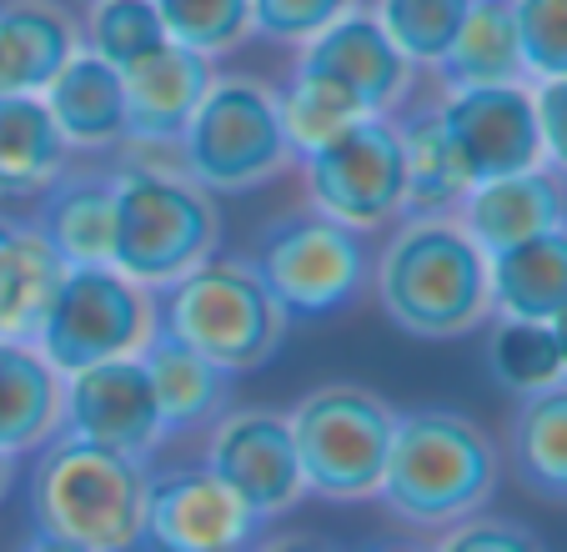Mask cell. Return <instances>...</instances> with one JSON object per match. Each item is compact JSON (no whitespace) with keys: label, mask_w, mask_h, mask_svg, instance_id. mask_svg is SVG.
Returning <instances> with one entry per match:
<instances>
[{"label":"cell","mask_w":567,"mask_h":552,"mask_svg":"<svg viewBox=\"0 0 567 552\" xmlns=\"http://www.w3.org/2000/svg\"><path fill=\"white\" fill-rule=\"evenodd\" d=\"M372 297L396 331L452 341L493 317L487 256L457 216H402L372 262Z\"/></svg>","instance_id":"6da1fadb"},{"label":"cell","mask_w":567,"mask_h":552,"mask_svg":"<svg viewBox=\"0 0 567 552\" xmlns=\"http://www.w3.org/2000/svg\"><path fill=\"white\" fill-rule=\"evenodd\" d=\"M497 447L472 417L422 407L396 417L386 472L377 502L392 518L422 532H447L452 522L477 518L497 492Z\"/></svg>","instance_id":"7a4b0ae2"},{"label":"cell","mask_w":567,"mask_h":552,"mask_svg":"<svg viewBox=\"0 0 567 552\" xmlns=\"http://www.w3.org/2000/svg\"><path fill=\"white\" fill-rule=\"evenodd\" d=\"M151 488V462L55 432L35 447L25 508L41 532L71 538L91 552H131Z\"/></svg>","instance_id":"3957f363"},{"label":"cell","mask_w":567,"mask_h":552,"mask_svg":"<svg viewBox=\"0 0 567 552\" xmlns=\"http://www.w3.org/2000/svg\"><path fill=\"white\" fill-rule=\"evenodd\" d=\"M221 212L216 196L176 166H116V242L111 266L151 292L176 287L186 272L216 256Z\"/></svg>","instance_id":"277c9868"},{"label":"cell","mask_w":567,"mask_h":552,"mask_svg":"<svg viewBox=\"0 0 567 552\" xmlns=\"http://www.w3.org/2000/svg\"><path fill=\"white\" fill-rule=\"evenodd\" d=\"M161 327L202 351L226 377L261 372L287 347V311L267 292L251 262L236 256H206L176 287L161 292Z\"/></svg>","instance_id":"5b68a950"},{"label":"cell","mask_w":567,"mask_h":552,"mask_svg":"<svg viewBox=\"0 0 567 552\" xmlns=\"http://www.w3.org/2000/svg\"><path fill=\"white\" fill-rule=\"evenodd\" d=\"M182 176L212 196H241L297 171L287 131H281L277 91L257 75H216L202 106L182 131Z\"/></svg>","instance_id":"8992f818"},{"label":"cell","mask_w":567,"mask_h":552,"mask_svg":"<svg viewBox=\"0 0 567 552\" xmlns=\"http://www.w3.org/2000/svg\"><path fill=\"white\" fill-rule=\"evenodd\" d=\"M291 442H297L301 482L327 502L377 498L386 472V452L396 437V412L382 392L362 382L311 387L291 407Z\"/></svg>","instance_id":"52a82bcc"},{"label":"cell","mask_w":567,"mask_h":552,"mask_svg":"<svg viewBox=\"0 0 567 552\" xmlns=\"http://www.w3.org/2000/svg\"><path fill=\"white\" fill-rule=\"evenodd\" d=\"M251 266L277 297V307L287 311V321L337 317L352 301H362L372 287L367 236L311 212V206L261 226Z\"/></svg>","instance_id":"ba28073f"},{"label":"cell","mask_w":567,"mask_h":552,"mask_svg":"<svg viewBox=\"0 0 567 552\" xmlns=\"http://www.w3.org/2000/svg\"><path fill=\"white\" fill-rule=\"evenodd\" d=\"M161 321V301L151 287L131 282L116 266H65L35 351L61 377L96 367V361L141 357Z\"/></svg>","instance_id":"9c48e42d"},{"label":"cell","mask_w":567,"mask_h":552,"mask_svg":"<svg viewBox=\"0 0 567 552\" xmlns=\"http://www.w3.org/2000/svg\"><path fill=\"white\" fill-rule=\"evenodd\" d=\"M307 206L352 232H382L408 212V166L392 116H367L337 141L297 156Z\"/></svg>","instance_id":"30bf717a"},{"label":"cell","mask_w":567,"mask_h":552,"mask_svg":"<svg viewBox=\"0 0 567 552\" xmlns=\"http://www.w3.org/2000/svg\"><path fill=\"white\" fill-rule=\"evenodd\" d=\"M267 518L236 498L212 468L151 472L131 552H251Z\"/></svg>","instance_id":"8fae6325"},{"label":"cell","mask_w":567,"mask_h":552,"mask_svg":"<svg viewBox=\"0 0 567 552\" xmlns=\"http://www.w3.org/2000/svg\"><path fill=\"white\" fill-rule=\"evenodd\" d=\"M206 468L267 522L307 498L291 422L267 407H226L206 432Z\"/></svg>","instance_id":"7c38bea8"},{"label":"cell","mask_w":567,"mask_h":552,"mask_svg":"<svg viewBox=\"0 0 567 552\" xmlns=\"http://www.w3.org/2000/svg\"><path fill=\"white\" fill-rule=\"evenodd\" d=\"M212 81H216V65L176 41L156 45L136 65H126L121 71V85H126V141H121V156L131 166L182 171L176 146H182L186 121L202 106Z\"/></svg>","instance_id":"4fadbf2b"},{"label":"cell","mask_w":567,"mask_h":552,"mask_svg":"<svg viewBox=\"0 0 567 552\" xmlns=\"http://www.w3.org/2000/svg\"><path fill=\"white\" fill-rule=\"evenodd\" d=\"M61 432L151 462L166 432H161L156 392L141 357L96 361L61 377Z\"/></svg>","instance_id":"5bb4252c"},{"label":"cell","mask_w":567,"mask_h":552,"mask_svg":"<svg viewBox=\"0 0 567 552\" xmlns=\"http://www.w3.org/2000/svg\"><path fill=\"white\" fill-rule=\"evenodd\" d=\"M437 106L462 161H467L472 181H493V176L543 166V136H537V106L527 81L442 91Z\"/></svg>","instance_id":"9a60e30c"},{"label":"cell","mask_w":567,"mask_h":552,"mask_svg":"<svg viewBox=\"0 0 567 552\" xmlns=\"http://www.w3.org/2000/svg\"><path fill=\"white\" fill-rule=\"evenodd\" d=\"M297 65L337 81L342 91H352L367 106V116H396L412 96V81H417V65L386 41L377 16L362 11V6H352V11L327 25L317 41L301 45Z\"/></svg>","instance_id":"2e32d148"},{"label":"cell","mask_w":567,"mask_h":552,"mask_svg":"<svg viewBox=\"0 0 567 552\" xmlns=\"http://www.w3.org/2000/svg\"><path fill=\"white\" fill-rule=\"evenodd\" d=\"M452 216L477 242L482 256H497L507 246L527 242V236L567 226V192L563 176H553L547 166H533V171H513V176L477 181Z\"/></svg>","instance_id":"e0dca14e"},{"label":"cell","mask_w":567,"mask_h":552,"mask_svg":"<svg viewBox=\"0 0 567 552\" xmlns=\"http://www.w3.org/2000/svg\"><path fill=\"white\" fill-rule=\"evenodd\" d=\"M35 226L65 266H111L116 242V171H75L65 166L45 186Z\"/></svg>","instance_id":"ac0fdd59"},{"label":"cell","mask_w":567,"mask_h":552,"mask_svg":"<svg viewBox=\"0 0 567 552\" xmlns=\"http://www.w3.org/2000/svg\"><path fill=\"white\" fill-rule=\"evenodd\" d=\"M41 101L71 151L101 156V151H121V141H126V85H121V71L111 61H101L96 51H86V45L61 65V75L41 91Z\"/></svg>","instance_id":"d6986e66"},{"label":"cell","mask_w":567,"mask_h":552,"mask_svg":"<svg viewBox=\"0 0 567 552\" xmlns=\"http://www.w3.org/2000/svg\"><path fill=\"white\" fill-rule=\"evenodd\" d=\"M81 51V21L55 0H0V96H41Z\"/></svg>","instance_id":"ffe728a7"},{"label":"cell","mask_w":567,"mask_h":552,"mask_svg":"<svg viewBox=\"0 0 567 552\" xmlns=\"http://www.w3.org/2000/svg\"><path fill=\"white\" fill-rule=\"evenodd\" d=\"M141 367L151 377V392H156V412H161V432L182 437V432H202L231 402V377L221 367L192 351L182 337L156 321L151 341L141 347Z\"/></svg>","instance_id":"44dd1931"},{"label":"cell","mask_w":567,"mask_h":552,"mask_svg":"<svg viewBox=\"0 0 567 552\" xmlns=\"http://www.w3.org/2000/svg\"><path fill=\"white\" fill-rule=\"evenodd\" d=\"M392 121L402 136V166H408V212L402 216H452L477 181L442 121V106H402Z\"/></svg>","instance_id":"7402d4cb"},{"label":"cell","mask_w":567,"mask_h":552,"mask_svg":"<svg viewBox=\"0 0 567 552\" xmlns=\"http://www.w3.org/2000/svg\"><path fill=\"white\" fill-rule=\"evenodd\" d=\"M487 292L493 317L553 321L557 311H567V226L487 256Z\"/></svg>","instance_id":"603a6c76"},{"label":"cell","mask_w":567,"mask_h":552,"mask_svg":"<svg viewBox=\"0 0 567 552\" xmlns=\"http://www.w3.org/2000/svg\"><path fill=\"white\" fill-rule=\"evenodd\" d=\"M61 432V372L25 341H0V447L35 452Z\"/></svg>","instance_id":"cb8c5ba5"},{"label":"cell","mask_w":567,"mask_h":552,"mask_svg":"<svg viewBox=\"0 0 567 552\" xmlns=\"http://www.w3.org/2000/svg\"><path fill=\"white\" fill-rule=\"evenodd\" d=\"M71 166L41 96H0V202H35Z\"/></svg>","instance_id":"d4e9b609"},{"label":"cell","mask_w":567,"mask_h":552,"mask_svg":"<svg viewBox=\"0 0 567 552\" xmlns=\"http://www.w3.org/2000/svg\"><path fill=\"white\" fill-rule=\"evenodd\" d=\"M65 262L51 252L35 222H21L11 242L0 246V341H25L35 347L45 327L55 292H61Z\"/></svg>","instance_id":"484cf974"},{"label":"cell","mask_w":567,"mask_h":552,"mask_svg":"<svg viewBox=\"0 0 567 552\" xmlns=\"http://www.w3.org/2000/svg\"><path fill=\"white\" fill-rule=\"evenodd\" d=\"M442 91H462V85H513L527 81L523 71V45H517L513 6L507 0H472L462 31L452 35L447 55L432 65Z\"/></svg>","instance_id":"4316f807"},{"label":"cell","mask_w":567,"mask_h":552,"mask_svg":"<svg viewBox=\"0 0 567 552\" xmlns=\"http://www.w3.org/2000/svg\"><path fill=\"white\" fill-rule=\"evenodd\" d=\"M507 452L527 492L567 502V382L517 397V412L507 422Z\"/></svg>","instance_id":"83f0119b"},{"label":"cell","mask_w":567,"mask_h":552,"mask_svg":"<svg viewBox=\"0 0 567 552\" xmlns=\"http://www.w3.org/2000/svg\"><path fill=\"white\" fill-rule=\"evenodd\" d=\"M277 111H281V131H287L297 156L327 146V141H337L342 131H352L357 121H367V106L352 91H342L337 81H327V75H317V71H301V65L277 91Z\"/></svg>","instance_id":"f1b7e54d"},{"label":"cell","mask_w":567,"mask_h":552,"mask_svg":"<svg viewBox=\"0 0 567 552\" xmlns=\"http://www.w3.org/2000/svg\"><path fill=\"white\" fill-rule=\"evenodd\" d=\"M487 372L507 397H533L567 382L553 327L547 321H513V317H497L493 337H487Z\"/></svg>","instance_id":"f546056e"},{"label":"cell","mask_w":567,"mask_h":552,"mask_svg":"<svg viewBox=\"0 0 567 552\" xmlns=\"http://www.w3.org/2000/svg\"><path fill=\"white\" fill-rule=\"evenodd\" d=\"M467 6L472 0H377L372 16L386 31V41L408 55L417 71H432L447 55L462 21H467Z\"/></svg>","instance_id":"4dcf8cb0"},{"label":"cell","mask_w":567,"mask_h":552,"mask_svg":"<svg viewBox=\"0 0 567 552\" xmlns=\"http://www.w3.org/2000/svg\"><path fill=\"white\" fill-rule=\"evenodd\" d=\"M166 25H161L151 0H91L86 25H81V45L96 51L101 61H111L116 71L136 65L141 55H151L156 45H166Z\"/></svg>","instance_id":"1f68e13d"},{"label":"cell","mask_w":567,"mask_h":552,"mask_svg":"<svg viewBox=\"0 0 567 552\" xmlns=\"http://www.w3.org/2000/svg\"><path fill=\"white\" fill-rule=\"evenodd\" d=\"M151 6L166 35L206 61L236 51L251 35V0H151Z\"/></svg>","instance_id":"d6a6232c"},{"label":"cell","mask_w":567,"mask_h":552,"mask_svg":"<svg viewBox=\"0 0 567 552\" xmlns=\"http://www.w3.org/2000/svg\"><path fill=\"white\" fill-rule=\"evenodd\" d=\"M527 81H567V0H507Z\"/></svg>","instance_id":"836d02e7"},{"label":"cell","mask_w":567,"mask_h":552,"mask_svg":"<svg viewBox=\"0 0 567 552\" xmlns=\"http://www.w3.org/2000/svg\"><path fill=\"white\" fill-rule=\"evenodd\" d=\"M357 0H251V35L267 45H307Z\"/></svg>","instance_id":"e575fe53"},{"label":"cell","mask_w":567,"mask_h":552,"mask_svg":"<svg viewBox=\"0 0 567 552\" xmlns=\"http://www.w3.org/2000/svg\"><path fill=\"white\" fill-rule=\"evenodd\" d=\"M432 552H543V542H537L523 522L482 518L477 512V518H467V522H452Z\"/></svg>","instance_id":"d590c367"},{"label":"cell","mask_w":567,"mask_h":552,"mask_svg":"<svg viewBox=\"0 0 567 552\" xmlns=\"http://www.w3.org/2000/svg\"><path fill=\"white\" fill-rule=\"evenodd\" d=\"M537 136H543V166L567 181V81H533Z\"/></svg>","instance_id":"8d00e7d4"},{"label":"cell","mask_w":567,"mask_h":552,"mask_svg":"<svg viewBox=\"0 0 567 552\" xmlns=\"http://www.w3.org/2000/svg\"><path fill=\"white\" fill-rule=\"evenodd\" d=\"M251 552H342V548H337V542H327V538H311V532H287V538L257 542Z\"/></svg>","instance_id":"74e56055"},{"label":"cell","mask_w":567,"mask_h":552,"mask_svg":"<svg viewBox=\"0 0 567 552\" xmlns=\"http://www.w3.org/2000/svg\"><path fill=\"white\" fill-rule=\"evenodd\" d=\"M16 552H91V548H81V542H71V538H55V532H41V528H31L21 538V548Z\"/></svg>","instance_id":"f35d334b"},{"label":"cell","mask_w":567,"mask_h":552,"mask_svg":"<svg viewBox=\"0 0 567 552\" xmlns=\"http://www.w3.org/2000/svg\"><path fill=\"white\" fill-rule=\"evenodd\" d=\"M547 327H553V341H557V357H563V377H567V311H557L553 321H547Z\"/></svg>","instance_id":"ab89813d"},{"label":"cell","mask_w":567,"mask_h":552,"mask_svg":"<svg viewBox=\"0 0 567 552\" xmlns=\"http://www.w3.org/2000/svg\"><path fill=\"white\" fill-rule=\"evenodd\" d=\"M11 482H16V457L0 447V502H6V492H11Z\"/></svg>","instance_id":"60d3db41"},{"label":"cell","mask_w":567,"mask_h":552,"mask_svg":"<svg viewBox=\"0 0 567 552\" xmlns=\"http://www.w3.org/2000/svg\"><path fill=\"white\" fill-rule=\"evenodd\" d=\"M367 552H427V548H417V542H377Z\"/></svg>","instance_id":"b9f144b4"},{"label":"cell","mask_w":567,"mask_h":552,"mask_svg":"<svg viewBox=\"0 0 567 552\" xmlns=\"http://www.w3.org/2000/svg\"><path fill=\"white\" fill-rule=\"evenodd\" d=\"M16 226H21V222H16V216H6V212H0V246L11 242V232H16Z\"/></svg>","instance_id":"7bdbcfd3"}]
</instances>
